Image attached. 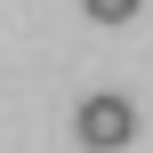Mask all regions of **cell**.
I'll list each match as a JSON object with an SVG mask.
<instances>
[{"label": "cell", "instance_id": "1", "mask_svg": "<svg viewBox=\"0 0 153 153\" xmlns=\"http://www.w3.org/2000/svg\"><path fill=\"white\" fill-rule=\"evenodd\" d=\"M73 129H81V145H89V153H113V145H129V137H137V105L105 89V97H89V105L73 113Z\"/></svg>", "mask_w": 153, "mask_h": 153}, {"label": "cell", "instance_id": "2", "mask_svg": "<svg viewBox=\"0 0 153 153\" xmlns=\"http://www.w3.org/2000/svg\"><path fill=\"white\" fill-rule=\"evenodd\" d=\"M81 8H89L97 24H129V16H137V0H81Z\"/></svg>", "mask_w": 153, "mask_h": 153}]
</instances>
